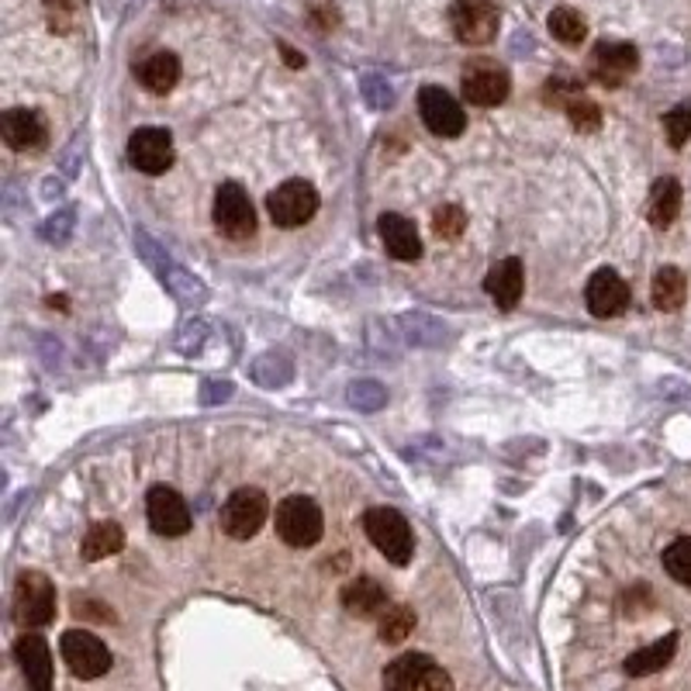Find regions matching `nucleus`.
<instances>
[{"instance_id":"19","label":"nucleus","mask_w":691,"mask_h":691,"mask_svg":"<svg viewBox=\"0 0 691 691\" xmlns=\"http://www.w3.org/2000/svg\"><path fill=\"white\" fill-rule=\"evenodd\" d=\"M388 592L374 578H353L342 587V608L356 619H374L388 608Z\"/></svg>"},{"instance_id":"10","label":"nucleus","mask_w":691,"mask_h":691,"mask_svg":"<svg viewBox=\"0 0 691 691\" xmlns=\"http://www.w3.org/2000/svg\"><path fill=\"white\" fill-rule=\"evenodd\" d=\"M173 156H177L173 135L159 125H146V129L132 132V138H129V159L138 173H149V177L167 173L173 167Z\"/></svg>"},{"instance_id":"3","label":"nucleus","mask_w":691,"mask_h":691,"mask_svg":"<svg viewBox=\"0 0 691 691\" xmlns=\"http://www.w3.org/2000/svg\"><path fill=\"white\" fill-rule=\"evenodd\" d=\"M56 619V587L46 574L25 571L14 584V622L25 629H43Z\"/></svg>"},{"instance_id":"17","label":"nucleus","mask_w":691,"mask_h":691,"mask_svg":"<svg viewBox=\"0 0 691 691\" xmlns=\"http://www.w3.org/2000/svg\"><path fill=\"white\" fill-rule=\"evenodd\" d=\"M484 291L492 294V301L498 304L501 312H512L522 291H525V270H522V259L508 256L501 263H495L492 274L484 277Z\"/></svg>"},{"instance_id":"24","label":"nucleus","mask_w":691,"mask_h":691,"mask_svg":"<svg viewBox=\"0 0 691 691\" xmlns=\"http://www.w3.org/2000/svg\"><path fill=\"white\" fill-rule=\"evenodd\" d=\"M433 667L429 654H401L384 667V691H412L419 678Z\"/></svg>"},{"instance_id":"23","label":"nucleus","mask_w":691,"mask_h":691,"mask_svg":"<svg viewBox=\"0 0 691 691\" xmlns=\"http://www.w3.org/2000/svg\"><path fill=\"white\" fill-rule=\"evenodd\" d=\"M650 294H654V308L657 312H678L684 298H688V277L684 270L678 267H660L654 274V288H650Z\"/></svg>"},{"instance_id":"11","label":"nucleus","mask_w":691,"mask_h":691,"mask_svg":"<svg viewBox=\"0 0 691 691\" xmlns=\"http://www.w3.org/2000/svg\"><path fill=\"white\" fill-rule=\"evenodd\" d=\"M419 111H422L425 129H429L433 135L457 138L466 129V114L460 108V100L453 94H446L443 87H422Z\"/></svg>"},{"instance_id":"18","label":"nucleus","mask_w":691,"mask_h":691,"mask_svg":"<svg viewBox=\"0 0 691 691\" xmlns=\"http://www.w3.org/2000/svg\"><path fill=\"white\" fill-rule=\"evenodd\" d=\"M0 135H4V142L11 149L28 153V149H38L46 142V121L28 108H11V111L0 114Z\"/></svg>"},{"instance_id":"27","label":"nucleus","mask_w":691,"mask_h":691,"mask_svg":"<svg viewBox=\"0 0 691 691\" xmlns=\"http://www.w3.org/2000/svg\"><path fill=\"white\" fill-rule=\"evenodd\" d=\"M377 619H380V640H384V643H401V640H409L412 629H415V622H419L409 605H388Z\"/></svg>"},{"instance_id":"29","label":"nucleus","mask_w":691,"mask_h":691,"mask_svg":"<svg viewBox=\"0 0 691 691\" xmlns=\"http://www.w3.org/2000/svg\"><path fill=\"white\" fill-rule=\"evenodd\" d=\"M563 111H567V118H571V125H574L578 132H595V129H602V111H598L595 100H587L584 94H574V97L563 105Z\"/></svg>"},{"instance_id":"21","label":"nucleus","mask_w":691,"mask_h":691,"mask_svg":"<svg viewBox=\"0 0 691 691\" xmlns=\"http://www.w3.org/2000/svg\"><path fill=\"white\" fill-rule=\"evenodd\" d=\"M138 84L153 94H170L180 84V59L173 52H153L146 63H138L135 70Z\"/></svg>"},{"instance_id":"26","label":"nucleus","mask_w":691,"mask_h":691,"mask_svg":"<svg viewBox=\"0 0 691 691\" xmlns=\"http://www.w3.org/2000/svg\"><path fill=\"white\" fill-rule=\"evenodd\" d=\"M546 25H550V35L563 46H581L587 38V22L581 17V11H574V8H554L550 22H546Z\"/></svg>"},{"instance_id":"32","label":"nucleus","mask_w":691,"mask_h":691,"mask_svg":"<svg viewBox=\"0 0 691 691\" xmlns=\"http://www.w3.org/2000/svg\"><path fill=\"white\" fill-rule=\"evenodd\" d=\"M350 401L356 404V409H363V412H374V409H380L384 401H388V395H384L380 384L360 380V384H353V388H350Z\"/></svg>"},{"instance_id":"5","label":"nucleus","mask_w":691,"mask_h":691,"mask_svg":"<svg viewBox=\"0 0 691 691\" xmlns=\"http://www.w3.org/2000/svg\"><path fill=\"white\" fill-rule=\"evenodd\" d=\"M270 516V501L259 487H239V492L221 505V530L232 540H253Z\"/></svg>"},{"instance_id":"13","label":"nucleus","mask_w":691,"mask_h":691,"mask_svg":"<svg viewBox=\"0 0 691 691\" xmlns=\"http://www.w3.org/2000/svg\"><path fill=\"white\" fill-rule=\"evenodd\" d=\"M584 301H587V312L598 315V318H616L626 312L629 304V283L616 274V270H595L592 280H587L584 288Z\"/></svg>"},{"instance_id":"7","label":"nucleus","mask_w":691,"mask_h":691,"mask_svg":"<svg viewBox=\"0 0 691 691\" xmlns=\"http://www.w3.org/2000/svg\"><path fill=\"white\" fill-rule=\"evenodd\" d=\"M498 4L495 0H453L450 25L463 46H487L498 35Z\"/></svg>"},{"instance_id":"12","label":"nucleus","mask_w":691,"mask_h":691,"mask_svg":"<svg viewBox=\"0 0 691 691\" xmlns=\"http://www.w3.org/2000/svg\"><path fill=\"white\" fill-rule=\"evenodd\" d=\"M146 512H149V525L159 536H184V533H191V508L167 484H156L149 492Z\"/></svg>"},{"instance_id":"35","label":"nucleus","mask_w":691,"mask_h":691,"mask_svg":"<svg viewBox=\"0 0 691 691\" xmlns=\"http://www.w3.org/2000/svg\"><path fill=\"white\" fill-rule=\"evenodd\" d=\"M363 87H367V94H371V100H374L377 108H388V105H391V97H395V94H391V87H384L377 76H371Z\"/></svg>"},{"instance_id":"30","label":"nucleus","mask_w":691,"mask_h":691,"mask_svg":"<svg viewBox=\"0 0 691 691\" xmlns=\"http://www.w3.org/2000/svg\"><path fill=\"white\" fill-rule=\"evenodd\" d=\"M664 132H667V142L675 149H681L684 142L691 138V105H678V108H670L664 114Z\"/></svg>"},{"instance_id":"14","label":"nucleus","mask_w":691,"mask_h":691,"mask_svg":"<svg viewBox=\"0 0 691 691\" xmlns=\"http://www.w3.org/2000/svg\"><path fill=\"white\" fill-rule=\"evenodd\" d=\"M14 660L32 691H52V654L49 643L38 633H25L14 643Z\"/></svg>"},{"instance_id":"31","label":"nucleus","mask_w":691,"mask_h":691,"mask_svg":"<svg viewBox=\"0 0 691 691\" xmlns=\"http://www.w3.org/2000/svg\"><path fill=\"white\" fill-rule=\"evenodd\" d=\"M433 229H436L439 239H460L463 229H466V215H463V208H460V205H443V208H436V215H433Z\"/></svg>"},{"instance_id":"15","label":"nucleus","mask_w":691,"mask_h":691,"mask_svg":"<svg viewBox=\"0 0 691 691\" xmlns=\"http://www.w3.org/2000/svg\"><path fill=\"white\" fill-rule=\"evenodd\" d=\"M637 66H640V52L629 43H598L592 52V73L605 87H619L629 73H637Z\"/></svg>"},{"instance_id":"22","label":"nucleus","mask_w":691,"mask_h":691,"mask_svg":"<svg viewBox=\"0 0 691 691\" xmlns=\"http://www.w3.org/2000/svg\"><path fill=\"white\" fill-rule=\"evenodd\" d=\"M675 650H678V637L670 633L657 643H650L643 650H637V654L626 657V675L629 678H646V675H657V670H664L670 660H675Z\"/></svg>"},{"instance_id":"25","label":"nucleus","mask_w":691,"mask_h":691,"mask_svg":"<svg viewBox=\"0 0 691 691\" xmlns=\"http://www.w3.org/2000/svg\"><path fill=\"white\" fill-rule=\"evenodd\" d=\"M125 546V533H121L118 522H97L87 530L84 543H80V554L84 560H105L111 554H118Z\"/></svg>"},{"instance_id":"1","label":"nucleus","mask_w":691,"mask_h":691,"mask_svg":"<svg viewBox=\"0 0 691 691\" xmlns=\"http://www.w3.org/2000/svg\"><path fill=\"white\" fill-rule=\"evenodd\" d=\"M363 530H367L371 543L391 563L404 567V563L412 560V550H415L412 525H409V519H404L401 512H395V508H371V512L363 516Z\"/></svg>"},{"instance_id":"20","label":"nucleus","mask_w":691,"mask_h":691,"mask_svg":"<svg viewBox=\"0 0 691 691\" xmlns=\"http://www.w3.org/2000/svg\"><path fill=\"white\" fill-rule=\"evenodd\" d=\"M681 211V184L675 177H660L646 201V218L654 229H670Z\"/></svg>"},{"instance_id":"28","label":"nucleus","mask_w":691,"mask_h":691,"mask_svg":"<svg viewBox=\"0 0 691 691\" xmlns=\"http://www.w3.org/2000/svg\"><path fill=\"white\" fill-rule=\"evenodd\" d=\"M664 571L675 578L678 584L691 587V536L675 540L664 550Z\"/></svg>"},{"instance_id":"8","label":"nucleus","mask_w":691,"mask_h":691,"mask_svg":"<svg viewBox=\"0 0 691 691\" xmlns=\"http://www.w3.org/2000/svg\"><path fill=\"white\" fill-rule=\"evenodd\" d=\"M215 226L226 239H250L256 232V211H253V201L250 194L242 191V184L235 180H226V184L218 187L215 194Z\"/></svg>"},{"instance_id":"34","label":"nucleus","mask_w":691,"mask_h":691,"mask_svg":"<svg viewBox=\"0 0 691 691\" xmlns=\"http://www.w3.org/2000/svg\"><path fill=\"white\" fill-rule=\"evenodd\" d=\"M70 226H73V211H63V215H59V221H56V218L49 221V226L43 229V235H46L49 242H66Z\"/></svg>"},{"instance_id":"4","label":"nucleus","mask_w":691,"mask_h":691,"mask_svg":"<svg viewBox=\"0 0 691 691\" xmlns=\"http://www.w3.org/2000/svg\"><path fill=\"white\" fill-rule=\"evenodd\" d=\"M267 211L274 226L280 229H301L308 226L318 211V191L308 180H283L277 191L267 194Z\"/></svg>"},{"instance_id":"16","label":"nucleus","mask_w":691,"mask_h":691,"mask_svg":"<svg viewBox=\"0 0 691 691\" xmlns=\"http://www.w3.org/2000/svg\"><path fill=\"white\" fill-rule=\"evenodd\" d=\"M377 232H380V242H384V250H388V256H395L401 263H415L422 256L419 229H415V221H409L404 215H395V211L380 215Z\"/></svg>"},{"instance_id":"33","label":"nucleus","mask_w":691,"mask_h":691,"mask_svg":"<svg viewBox=\"0 0 691 691\" xmlns=\"http://www.w3.org/2000/svg\"><path fill=\"white\" fill-rule=\"evenodd\" d=\"M412 691H453V678L446 675L443 667H436V664H433V667L425 670V675L419 678V684H415Z\"/></svg>"},{"instance_id":"6","label":"nucleus","mask_w":691,"mask_h":691,"mask_svg":"<svg viewBox=\"0 0 691 691\" xmlns=\"http://www.w3.org/2000/svg\"><path fill=\"white\" fill-rule=\"evenodd\" d=\"M59 650H63V660L73 670L76 678L94 681V678H105L111 670V650L105 646V640L87 633V629H70L59 640Z\"/></svg>"},{"instance_id":"2","label":"nucleus","mask_w":691,"mask_h":691,"mask_svg":"<svg viewBox=\"0 0 691 691\" xmlns=\"http://www.w3.org/2000/svg\"><path fill=\"white\" fill-rule=\"evenodd\" d=\"M325 533V519H322V508L304 498V495H294V498H283L277 505V536L294 546V550H308V546H315Z\"/></svg>"},{"instance_id":"9","label":"nucleus","mask_w":691,"mask_h":691,"mask_svg":"<svg viewBox=\"0 0 691 691\" xmlns=\"http://www.w3.org/2000/svg\"><path fill=\"white\" fill-rule=\"evenodd\" d=\"M463 100H471L477 108H495L508 97L512 90V80H508V70L498 66L495 59H471V63L463 66Z\"/></svg>"}]
</instances>
